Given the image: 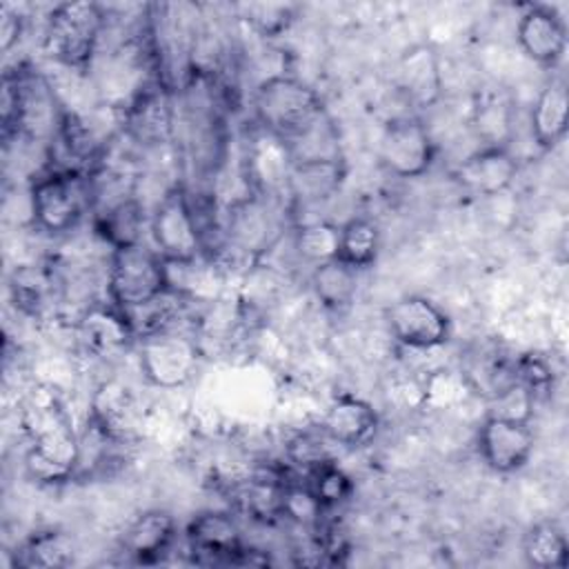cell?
Listing matches in <instances>:
<instances>
[{
  "label": "cell",
  "mask_w": 569,
  "mask_h": 569,
  "mask_svg": "<svg viewBox=\"0 0 569 569\" xmlns=\"http://www.w3.org/2000/svg\"><path fill=\"white\" fill-rule=\"evenodd\" d=\"M251 107L264 133L284 142L302 140L325 122V102L320 93L293 76H269L258 82Z\"/></svg>",
  "instance_id": "6da1fadb"
},
{
  "label": "cell",
  "mask_w": 569,
  "mask_h": 569,
  "mask_svg": "<svg viewBox=\"0 0 569 569\" xmlns=\"http://www.w3.org/2000/svg\"><path fill=\"white\" fill-rule=\"evenodd\" d=\"M169 289V267L153 247L140 242L111 251L107 267V296L122 311L144 307Z\"/></svg>",
  "instance_id": "7a4b0ae2"
},
{
  "label": "cell",
  "mask_w": 569,
  "mask_h": 569,
  "mask_svg": "<svg viewBox=\"0 0 569 569\" xmlns=\"http://www.w3.org/2000/svg\"><path fill=\"white\" fill-rule=\"evenodd\" d=\"M91 178L82 171L51 167L38 176L29 191L33 224L47 233H67L91 207Z\"/></svg>",
  "instance_id": "3957f363"
},
{
  "label": "cell",
  "mask_w": 569,
  "mask_h": 569,
  "mask_svg": "<svg viewBox=\"0 0 569 569\" xmlns=\"http://www.w3.org/2000/svg\"><path fill=\"white\" fill-rule=\"evenodd\" d=\"M104 11L96 2H62L47 16L44 49L60 64L84 71L98 51Z\"/></svg>",
  "instance_id": "277c9868"
},
{
  "label": "cell",
  "mask_w": 569,
  "mask_h": 569,
  "mask_svg": "<svg viewBox=\"0 0 569 569\" xmlns=\"http://www.w3.org/2000/svg\"><path fill=\"white\" fill-rule=\"evenodd\" d=\"M153 249L167 264H189L204 258V244L191 196L182 184L169 187L149 213Z\"/></svg>",
  "instance_id": "5b68a950"
},
{
  "label": "cell",
  "mask_w": 569,
  "mask_h": 569,
  "mask_svg": "<svg viewBox=\"0 0 569 569\" xmlns=\"http://www.w3.org/2000/svg\"><path fill=\"white\" fill-rule=\"evenodd\" d=\"M200 347L182 329H162L138 340V367L156 389L187 387L200 369Z\"/></svg>",
  "instance_id": "8992f818"
},
{
  "label": "cell",
  "mask_w": 569,
  "mask_h": 569,
  "mask_svg": "<svg viewBox=\"0 0 569 569\" xmlns=\"http://www.w3.org/2000/svg\"><path fill=\"white\" fill-rule=\"evenodd\" d=\"M391 338L411 351H431L445 347L451 338V320L445 309L427 296L409 293L387 309Z\"/></svg>",
  "instance_id": "52a82bcc"
},
{
  "label": "cell",
  "mask_w": 569,
  "mask_h": 569,
  "mask_svg": "<svg viewBox=\"0 0 569 569\" xmlns=\"http://www.w3.org/2000/svg\"><path fill=\"white\" fill-rule=\"evenodd\" d=\"M380 162L396 178H420L436 162V142L416 116L391 118L380 136Z\"/></svg>",
  "instance_id": "ba28073f"
},
{
  "label": "cell",
  "mask_w": 569,
  "mask_h": 569,
  "mask_svg": "<svg viewBox=\"0 0 569 569\" xmlns=\"http://www.w3.org/2000/svg\"><path fill=\"white\" fill-rule=\"evenodd\" d=\"M480 460L496 473H516L533 456L536 433L529 420L489 413L476 436Z\"/></svg>",
  "instance_id": "9c48e42d"
},
{
  "label": "cell",
  "mask_w": 569,
  "mask_h": 569,
  "mask_svg": "<svg viewBox=\"0 0 569 569\" xmlns=\"http://www.w3.org/2000/svg\"><path fill=\"white\" fill-rule=\"evenodd\" d=\"M184 542L191 553L207 562L244 565L247 547L233 513L229 511H200L184 527Z\"/></svg>",
  "instance_id": "30bf717a"
},
{
  "label": "cell",
  "mask_w": 569,
  "mask_h": 569,
  "mask_svg": "<svg viewBox=\"0 0 569 569\" xmlns=\"http://www.w3.org/2000/svg\"><path fill=\"white\" fill-rule=\"evenodd\" d=\"M516 40L529 60L556 67L567 53V22L553 7L527 4L516 24Z\"/></svg>",
  "instance_id": "8fae6325"
},
{
  "label": "cell",
  "mask_w": 569,
  "mask_h": 569,
  "mask_svg": "<svg viewBox=\"0 0 569 569\" xmlns=\"http://www.w3.org/2000/svg\"><path fill=\"white\" fill-rule=\"evenodd\" d=\"M140 407L131 389L118 380H104L89 400V425L118 445H131L140 429Z\"/></svg>",
  "instance_id": "7c38bea8"
},
{
  "label": "cell",
  "mask_w": 569,
  "mask_h": 569,
  "mask_svg": "<svg viewBox=\"0 0 569 569\" xmlns=\"http://www.w3.org/2000/svg\"><path fill=\"white\" fill-rule=\"evenodd\" d=\"M80 345L96 358H113L138 345L127 313L109 302L89 305L78 318Z\"/></svg>",
  "instance_id": "4fadbf2b"
},
{
  "label": "cell",
  "mask_w": 569,
  "mask_h": 569,
  "mask_svg": "<svg viewBox=\"0 0 569 569\" xmlns=\"http://www.w3.org/2000/svg\"><path fill=\"white\" fill-rule=\"evenodd\" d=\"M518 158L507 144H482L453 169L456 182L473 196H498L518 176Z\"/></svg>",
  "instance_id": "5bb4252c"
},
{
  "label": "cell",
  "mask_w": 569,
  "mask_h": 569,
  "mask_svg": "<svg viewBox=\"0 0 569 569\" xmlns=\"http://www.w3.org/2000/svg\"><path fill=\"white\" fill-rule=\"evenodd\" d=\"M378 427H380V418L373 405L353 393H342L333 398L327 405L318 425V429L333 445L345 449H358L369 445Z\"/></svg>",
  "instance_id": "9a60e30c"
},
{
  "label": "cell",
  "mask_w": 569,
  "mask_h": 569,
  "mask_svg": "<svg viewBox=\"0 0 569 569\" xmlns=\"http://www.w3.org/2000/svg\"><path fill=\"white\" fill-rule=\"evenodd\" d=\"M347 178V167L340 156L291 160L284 189L298 207L318 204L336 196Z\"/></svg>",
  "instance_id": "2e32d148"
},
{
  "label": "cell",
  "mask_w": 569,
  "mask_h": 569,
  "mask_svg": "<svg viewBox=\"0 0 569 569\" xmlns=\"http://www.w3.org/2000/svg\"><path fill=\"white\" fill-rule=\"evenodd\" d=\"M178 538V522L164 509L140 511L122 531L120 549L140 565L160 562Z\"/></svg>",
  "instance_id": "e0dca14e"
},
{
  "label": "cell",
  "mask_w": 569,
  "mask_h": 569,
  "mask_svg": "<svg viewBox=\"0 0 569 569\" xmlns=\"http://www.w3.org/2000/svg\"><path fill=\"white\" fill-rule=\"evenodd\" d=\"M273 218L258 196L236 200L227 213V227L222 231V249H236L242 256H260L271 242Z\"/></svg>",
  "instance_id": "ac0fdd59"
},
{
  "label": "cell",
  "mask_w": 569,
  "mask_h": 569,
  "mask_svg": "<svg viewBox=\"0 0 569 569\" xmlns=\"http://www.w3.org/2000/svg\"><path fill=\"white\" fill-rule=\"evenodd\" d=\"M398 89L416 107H431L442 96V71L438 51L431 44L409 47L396 67Z\"/></svg>",
  "instance_id": "d6986e66"
},
{
  "label": "cell",
  "mask_w": 569,
  "mask_h": 569,
  "mask_svg": "<svg viewBox=\"0 0 569 569\" xmlns=\"http://www.w3.org/2000/svg\"><path fill=\"white\" fill-rule=\"evenodd\" d=\"M124 124L138 140L158 144L169 138L173 124V109L167 87L156 80L142 84L124 109Z\"/></svg>",
  "instance_id": "ffe728a7"
},
{
  "label": "cell",
  "mask_w": 569,
  "mask_h": 569,
  "mask_svg": "<svg viewBox=\"0 0 569 569\" xmlns=\"http://www.w3.org/2000/svg\"><path fill=\"white\" fill-rule=\"evenodd\" d=\"M96 233L113 249L133 247L144 242V229H149V213L144 204L127 193L93 216Z\"/></svg>",
  "instance_id": "44dd1931"
},
{
  "label": "cell",
  "mask_w": 569,
  "mask_h": 569,
  "mask_svg": "<svg viewBox=\"0 0 569 569\" xmlns=\"http://www.w3.org/2000/svg\"><path fill=\"white\" fill-rule=\"evenodd\" d=\"M567 116H569V91L565 80L547 82L533 100L529 124L531 138L538 149L551 151L567 136Z\"/></svg>",
  "instance_id": "7402d4cb"
},
{
  "label": "cell",
  "mask_w": 569,
  "mask_h": 569,
  "mask_svg": "<svg viewBox=\"0 0 569 569\" xmlns=\"http://www.w3.org/2000/svg\"><path fill=\"white\" fill-rule=\"evenodd\" d=\"M73 540L60 529L33 531L13 551V565L24 569H58L73 562Z\"/></svg>",
  "instance_id": "603a6c76"
},
{
  "label": "cell",
  "mask_w": 569,
  "mask_h": 569,
  "mask_svg": "<svg viewBox=\"0 0 569 569\" xmlns=\"http://www.w3.org/2000/svg\"><path fill=\"white\" fill-rule=\"evenodd\" d=\"M311 291L316 300L329 311H345L358 293V271L338 258L313 264Z\"/></svg>",
  "instance_id": "cb8c5ba5"
},
{
  "label": "cell",
  "mask_w": 569,
  "mask_h": 569,
  "mask_svg": "<svg viewBox=\"0 0 569 569\" xmlns=\"http://www.w3.org/2000/svg\"><path fill=\"white\" fill-rule=\"evenodd\" d=\"M522 556L536 569H565L569 562V540L558 522L540 520L522 536Z\"/></svg>",
  "instance_id": "d4e9b609"
},
{
  "label": "cell",
  "mask_w": 569,
  "mask_h": 569,
  "mask_svg": "<svg viewBox=\"0 0 569 569\" xmlns=\"http://www.w3.org/2000/svg\"><path fill=\"white\" fill-rule=\"evenodd\" d=\"M380 253V229L371 218L356 216L340 224L336 258L356 271L369 269Z\"/></svg>",
  "instance_id": "484cf974"
},
{
  "label": "cell",
  "mask_w": 569,
  "mask_h": 569,
  "mask_svg": "<svg viewBox=\"0 0 569 569\" xmlns=\"http://www.w3.org/2000/svg\"><path fill=\"white\" fill-rule=\"evenodd\" d=\"M302 487L307 489L311 500L320 507V511L340 507L353 493V480L342 467H338L333 458L305 469Z\"/></svg>",
  "instance_id": "4316f807"
},
{
  "label": "cell",
  "mask_w": 569,
  "mask_h": 569,
  "mask_svg": "<svg viewBox=\"0 0 569 569\" xmlns=\"http://www.w3.org/2000/svg\"><path fill=\"white\" fill-rule=\"evenodd\" d=\"M338 233L340 224L329 220H311L298 224L293 231V247L311 264L333 260L338 253Z\"/></svg>",
  "instance_id": "83f0119b"
},
{
  "label": "cell",
  "mask_w": 569,
  "mask_h": 569,
  "mask_svg": "<svg viewBox=\"0 0 569 569\" xmlns=\"http://www.w3.org/2000/svg\"><path fill=\"white\" fill-rule=\"evenodd\" d=\"M467 387H469V380L462 373L440 369L425 378L420 389V400L433 409H447L465 398Z\"/></svg>",
  "instance_id": "f1b7e54d"
},
{
  "label": "cell",
  "mask_w": 569,
  "mask_h": 569,
  "mask_svg": "<svg viewBox=\"0 0 569 569\" xmlns=\"http://www.w3.org/2000/svg\"><path fill=\"white\" fill-rule=\"evenodd\" d=\"M511 378L516 385L525 387L531 396L547 389L553 378V369L538 353H525L511 365Z\"/></svg>",
  "instance_id": "f546056e"
},
{
  "label": "cell",
  "mask_w": 569,
  "mask_h": 569,
  "mask_svg": "<svg viewBox=\"0 0 569 569\" xmlns=\"http://www.w3.org/2000/svg\"><path fill=\"white\" fill-rule=\"evenodd\" d=\"M291 9L282 4H251L247 7L249 22L262 33V36H276L291 22Z\"/></svg>",
  "instance_id": "4dcf8cb0"
},
{
  "label": "cell",
  "mask_w": 569,
  "mask_h": 569,
  "mask_svg": "<svg viewBox=\"0 0 569 569\" xmlns=\"http://www.w3.org/2000/svg\"><path fill=\"white\" fill-rule=\"evenodd\" d=\"M0 36H2V49H4V51H9V49H11V44L20 38V16L11 13L7 7L2 9Z\"/></svg>",
  "instance_id": "1f68e13d"
}]
</instances>
